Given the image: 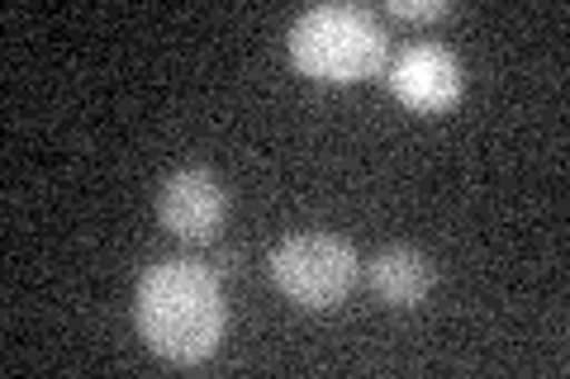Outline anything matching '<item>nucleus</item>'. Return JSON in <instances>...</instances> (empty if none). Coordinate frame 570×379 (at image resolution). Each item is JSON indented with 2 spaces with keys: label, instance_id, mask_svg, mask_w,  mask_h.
Masks as SVG:
<instances>
[{
  "label": "nucleus",
  "instance_id": "obj_1",
  "mask_svg": "<svg viewBox=\"0 0 570 379\" xmlns=\"http://www.w3.org/2000/svg\"><path fill=\"white\" fill-rule=\"evenodd\" d=\"M134 322H138V337L163 360H171V366H200L224 337L219 276L186 257L148 266L134 295Z\"/></svg>",
  "mask_w": 570,
  "mask_h": 379
},
{
  "label": "nucleus",
  "instance_id": "obj_2",
  "mask_svg": "<svg viewBox=\"0 0 570 379\" xmlns=\"http://www.w3.org/2000/svg\"><path fill=\"white\" fill-rule=\"evenodd\" d=\"M291 58L318 81H366L385 67V29L362 6H314L291 24Z\"/></svg>",
  "mask_w": 570,
  "mask_h": 379
},
{
  "label": "nucleus",
  "instance_id": "obj_3",
  "mask_svg": "<svg viewBox=\"0 0 570 379\" xmlns=\"http://www.w3.org/2000/svg\"><path fill=\"white\" fill-rule=\"evenodd\" d=\"M272 280L276 290L299 309H337L356 285V251L333 232H295L272 247Z\"/></svg>",
  "mask_w": 570,
  "mask_h": 379
},
{
  "label": "nucleus",
  "instance_id": "obj_4",
  "mask_svg": "<svg viewBox=\"0 0 570 379\" xmlns=\"http://www.w3.org/2000/svg\"><path fill=\"white\" fill-rule=\"evenodd\" d=\"M390 90L419 114H442L461 100V62L442 43H414L390 62Z\"/></svg>",
  "mask_w": 570,
  "mask_h": 379
},
{
  "label": "nucleus",
  "instance_id": "obj_5",
  "mask_svg": "<svg viewBox=\"0 0 570 379\" xmlns=\"http://www.w3.org/2000/svg\"><path fill=\"white\" fill-rule=\"evenodd\" d=\"M224 209H228L224 186L200 167L167 176L163 195H157V213H163L167 232H176L186 242H209L224 223Z\"/></svg>",
  "mask_w": 570,
  "mask_h": 379
},
{
  "label": "nucleus",
  "instance_id": "obj_6",
  "mask_svg": "<svg viewBox=\"0 0 570 379\" xmlns=\"http://www.w3.org/2000/svg\"><path fill=\"white\" fill-rule=\"evenodd\" d=\"M366 280L385 303H395V309H414V303L433 290V261H428L423 251H414V247H385V251L371 257Z\"/></svg>",
  "mask_w": 570,
  "mask_h": 379
},
{
  "label": "nucleus",
  "instance_id": "obj_7",
  "mask_svg": "<svg viewBox=\"0 0 570 379\" xmlns=\"http://www.w3.org/2000/svg\"><path fill=\"white\" fill-rule=\"evenodd\" d=\"M385 10L395 14V20H442L452 6L448 0H390Z\"/></svg>",
  "mask_w": 570,
  "mask_h": 379
}]
</instances>
